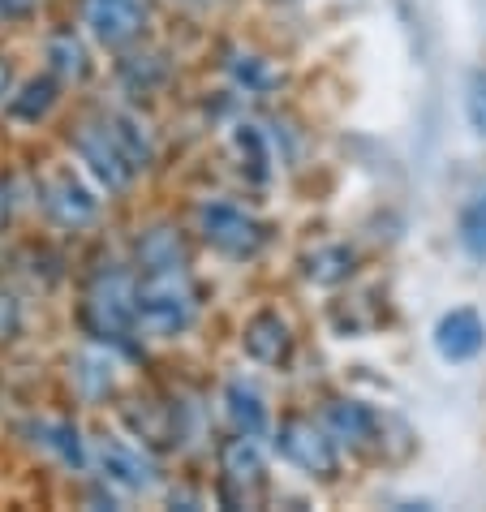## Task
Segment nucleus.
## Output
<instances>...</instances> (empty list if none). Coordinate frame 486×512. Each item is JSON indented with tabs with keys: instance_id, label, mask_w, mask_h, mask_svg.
Wrapping results in <instances>:
<instances>
[{
	"instance_id": "2",
	"label": "nucleus",
	"mask_w": 486,
	"mask_h": 512,
	"mask_svg": "<svg viewBox=\"0 0 486 512\" xmlns=\"http://www.w3.org/2000/svg\"><path fill=\"white\" fill-rule=\"evenodd\" d=\"M198 233L211 250L228 259H254L267 246V229L237 203H203L198 207Z\"/></svg>"
},
{
	"instance_id": "14",
	"label": "nucleus",
	"mask_w": 486,
	"mask_h": 512,
	"mask_svg": "<svg viewBox=\"0 0 486 512\" xmlns=\"http://www.w3.org/2000/svg\"><path fill=\"white\" fill-rule=\"evenodd\" d=\"M104 125H108V134L117 138V147L125 151V160H130L134 168H147L155 160V142H151L147 125H142L138 117H130V112H112Z\"/></svg>"
},
{
	"instance_id": "7",
	"label": "nucleus",
	"mask_w": 486,
	"mask_h": 512,
	"mask_svg": "<svg viewBox=\"0 0 486 512\" xmlns=\"http://www.w3.org/2000/svg\"><path fill=\"white\" fill-rule=\"evenodd\" d=\"M74 151L82 155V164L91 168V177L104 190H125L130 177L138 173V168L125 160V151L117 147V138L108 134V125L104 130H99V125H82V134L74 138Z\"/></svg>"
},
{
	"instance_id": "10",
	"label": "nucleus",
	"mask_w": 486,
	"mask_h": 512,
	"mask_svg": "<svg viewBox=\"0 0 486 512\" xmlns=\"http://www.w3.org/2000/svg\"><path fill=\"white\" fill-rule=\"evenodd\" d=\"M241 345H246V353L254 362L284 366L293 358V327L284 323L276 310H259V315L246 323V332H241Z\"/></svg>"
},
{
	"instance_id": "12",
	"label": "nucleus",
	"mask_w": 486,
	"mask_h": 512,
	"mask_svg": "<svg viewBox=\"0 0 486 512\" xmlns=\"http://www.w3.org/2000/svg\"><path fill=\"white\" fill-rule=\"evenodd\" d=\"M224 414H228V422H233L237 435H250V439H263L267 426H271L263 392L254 388V383H246V379H233L224 388Z\"/></svg>"
},
{
	"instance_id": "6",
	"label": "nucleus",
	"mask_w": 486,
	"mask_h": 512,
	"mask_svg": "<svg viewBox=\"0 0 486 512\" xmlns=\"http://www.w3.org/2000/svg\"><path fill=\"white\" fill-rule=\"evenodd\" d=\"M82 18H87L91 35L108 48L134 44L147 26V5L142 0H82Z\"/></svg>"
},
{
	"instance_id": "20",
	"label": "nucleus",
	"mask_w": 486,
	"mask_h": 512,
	"mask_svg": "<svg viewBox=\"0 0 486 512\" xmlns=\"http://www.w3.org/2000/svg\"><path fill=\"white\" fill-rule=\"evenodd\" d=\"M465 112H469V125H474V130L486 138V74H474V82H469Z\"/></svg>"
},
{
	"instance_id": "18",
	"label": "nucleus",
	"mask_w": 486,
	"mask_h": 512,
	"mask_svg": "<svg viewBox=\"0 0 486 512\" xmlns=\"http://www.w3.org/2000/svg\"><path fill=\"white\" fill-rule=\"evenodd\" d=\"M39 435H44V448L61 452L65 465H82V444H78V431L65 422H52V426H39Z\"/></svg>"
},
{
	"instance_id": "17",
	"label": "nucleus",
	"mask_w": 486,
	"mask_h": 512,
	"mask_svg": "<svg viewBox=\"0 0 486 512\" xmlns=\"http://www.w3.org/2000/svg\"><path fill=\"white\" fill-rule=\"evenodd\" d=\"M52 104H56L52 82H31V87L22 91V99H13V117L39 121V117H48V108H52Z\"/></svg>"
},
{
	"instance_id": "11",
	"label": "nucleus",
	"mask_w": 486,
	"mask_h": 512,
	"mask_svg": "<svg viewBox=\"0 0 486 512\" xmlns=\"http://www.w3.org/2000/svg\"><path fill=\"white\" fill-rule=\"evenodd\" d=\"M95 461H99V469H104L108 482H121V487H130V491H147L155 482L151 461L142 457L138 448L121 444V439H99V444H95Z\"/></svg>"
},
{
	"instance_id": "16",
	"label": "nucleus",
	"mask_w": 486,
	"mask_h": 512,
	"mask_svg": "<svg viewBox=\"0 0 486 512\" xmlns=\"http://www.w3.org/2000/svg\"><path fill=\"white\" fill-rule=\"evenodd\" d=\"M142 254V267H155V263H185V250H181V241L168 233V229H155L147 233V241L138 246Z\"/></svg>"
},
{
	"instance_id": "4",
	"label": "nucleus",
	"mask_w": 486,
	"mask_h": 512,
	"mask_svg": "<svg viewBox=\"0 0 486 512\" xmlns=\"http://www.w3.org/2000/svg\"><path fill=\"white\" fill-rule=\"evenodd\" d=\"M82 319L99 340H125L138 327L134 284L121 272H99L87 293V306H82Z\"/></svg>"
},
{
	"instance_id": "19",
	"label": "nucleus",
	"mask_w": 486,
	"mask_h": 512,
	"mask_svg": "<svg viewBox=\"0 0 486 512\" xmlns=\"http://www.w3.org/2000/svg\"><path fill=\"white\" fill-rule=\"evenodd\" d=\"M52 65H56V74H65V78H82V74H87V56H82L74 35H56L52 39Z\"/></svg>"
},
{
	"instance_id": "9",
	"label": "nucleus",
	"mask_w": 486,
	"mask_h": 512,
	"mask_svg": "<svg viewBox=\"0 0 486 512\" xmlns=\"http://www.w3.org/2000/svg\"><path fill=\"white\" fill-rule=\"evenodd\" d=\"M44 211L65 229H82L99 216V198L74 173H56L44 181Z\"/></svg>"
},
{
	"instance_id": "13",
	"label": "nucleus",
	"mask_w": 486,
	"mask_h": 512,
	"mask_svg": "<svg viewBox=\"0 0 486 512\" xmlns=\"http://www.w3.org/2000/svg\"><path fill=\"white\" fill-rule=\"evenodd\" d=\"M327 431L349 448H366L379 435V414L362 401H332L327 405Z\"/></svg>"
},
{
	"instance_id": "22",
	"label": "nucleus",
	"mask_w": 486,
	"mask_h": 512,
	"mask_svg": "<svg viewBox=\"0 0 486 512\" xmlns=\"http://www.w3.org/2000/svg\"><path fill=\"white\" fill-rule=\"evenodd\" d=\"M5 211H9V203H5V186H0V224H5Z\"/></svg>"
},
{
	"instance_id": "1",
	"label": "nucleus",
	"mask_w": 486,
	"mask_h": 512,
	"mask_svg": "<svg viewBox=\"0 0 486 512\" xmlns=\"http://www.w3.org/2000/svg\"><path fill=\"white\" fill-rule=\"evenodd\" d=\"M134 310L142 332L160 340L190 332V323L198 319V289L190 272H185V263L142 267V276L134 280Z\"/></svg>"
},
{
	"instance_id": "8",
	"label": "nucleus",
	"mask_w": 486,
	"mask_h": 512,
	"mask_svg": "<svg viewBox=\"0 0 486 512\" xmlns=\"http://www.w3.org/2000/svg\"><path fill=\"white\" fill-rule=\"evenodd\" d=\"M486 349V323L478 310L456 306L435 323V353L443 362H474Z\"/></svg>"
},
{
	"instance_id": "15",
	"label": "nucleus",
	"mask_w": 486,
	"mask_h": 512,
	"mask_svg": "<svg viewBox=\"0 0 486 512\" xmlns=\"http://www.w3.org/2000/svg\"><path fill=\"white\" fill-rule=\"evenodd\" d=\"M456 237H461V250L469 259L486 263V190H478L469 203L461 207V220H456Z\"/></svg>"
},
{
	"instance_id": "21",
	"label": "nucleus",
	"mask_w": 486,
	"mask_h": 512,
	"mask_svg": "<svg viewBox=\"0 0 486 512\" xmlns=\"http://www.w3.org/2000/svg\"><path fill=\"white\" fill-rule=\"evenodd\" d=\"M0 95H9V69H5V61H0Z\"/></svg>"
},
{
	"instance_id": "3",
	"label": "nucleus",
	"mask_w": 486,
	"mask_h": 512,
	"mask_svg": "<svg viewBox=\"0 0 486 512\" xmlns=\"http://www.w3.org/2000/svg\"><path fill=\"white\" fill-rule=\"evenodd\" d=\"M267 487L263 448L250 435H233L220 444V500L228 508H254Z\"/></svg>"
},
{
	"instance_id": "5",
	"label": "nucleus",
	"mask_w": 486,
	"mask_h": 512,
	"mask_svg": "<svg viewBox=\"0 0 486 512\" xmlns=\"http://www.w3.org/2000/svg\"><path fill=\"white\" fill-rule=\"evenodd\" d=\"M276 452L293 469H302L310 478H323L332 482L340 474V452H336V439H327L323 426H314L310 418H289L280 422L276 431Z\"/></svg>"
}]
</instances>
